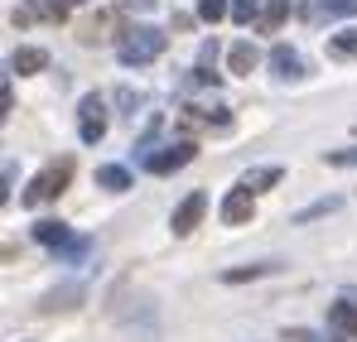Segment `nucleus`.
<instances>
[{
  "instance_id": "27",
  "label": "nucleus",
  "mask_w": 357,
  "mask_h": 342,
  "mask_svg": "<svg viewBox=\"0 0 357 342\" xmlns=\"http://www.w3.org/2000/svg\"><path fill=\"white\" fill-rule=\"evenodd\" d=\"M63 5H82V0H63Z\"/></svg>"
},
{
  "instance_id": "3",
  "label": "nucleus",
  "mask_w": 357,
  "mask_h": 342,
  "mask_svg": "<svg viewBox=\"0 0 357 342\" xmlns=\"http://www.w3.org/2000/svg\"><path fill=\"white\" fill-rule=\"evenodd\" d=\"M77 135H82V145H97V140L107 135V102H102L97 92H87V97L77 102Z\"/></svg>"
},
{
  "instance_id": "11",
  "label": "nucleus",
  "mask_w": 357,
  "mask_h": 342,
  "mask_svg": "<svg viewBox=\"0 0 357 342\" xmlns=\"http://www.w3.org/2000/svg\"><path fill=\"white\" fill-rule=\"evenodd\" d=\"M328 328H338L343 338L357 342V304H328Z\"/></svg>"
},
{
  "instance_id": "14",
  "label": "nucleus",
  "mask_w": 357,
  "mask_h": 342,
  "mask_svg": "<svg viewBox=\"0 0 357 342\" xmlns=\"http://www.w3.org/2000/svg\"><path fill=\"white\" fill-rule=\"evenodd\" d=\"M44 68H49L44 49H15L10 54V72H44Z\"/></svg>"
},
{
  "instance_id": "4",
  "label": "nucleus",
  "mask_w": 357,
  "mask_h": 342,
  "mask_svg": "<svg viewBox=\"0 0 357 342\" xmlns=\"http://www.w3.org/2000/svg\"><path fill=\"white\" fill-rule=\"evenodd\" d=\"M63 15H68V5H63V0H24V5H20V10L10 15V24H15V29L44 24V20H49V24H59Z\"/></svg>"
},
{
  "instance_id": "8",
  "label": "nucleus",
  "mask_w": 357,
  "mask_h": 342,
  "mask_svg": "<svg viewBox=\"0 0 357 342\" xmlns=\"http://www.w3.org/2000/svg\"><path fill=\"white\" fill-rule=\"evenodd\" d=\"M271 68H275V77H285V82L304 77V58H299L290 44H275V49H271Z\"/></svg>"
},
{
  "instance_id": "28",
  "label": "nucleus",
  "mask_w": 357,
  "mask_h": 342,
  "mask_svg": "<svg viewBox=\"0 0 357 342\" xmlns=\"http://www.w3.org/2000/svg\"><path fill=\"white\" fill-rule=\"evenodd\" d=\"M353 130H357V125H353Z\"/></svg>"
},
{
  "instance_id": "13",
  "label": "nucleus",
  "mask_w": 357,
  "mask_h": 342,
  "mask_svg": "<svg viewBox=\"0 0 357 342\" xmlns=\"http://www.w3.org/2000/svg\"><path fill=\"white\" fill-rule=\"evenodd\" d=\"M112 24H116V15H92V20H82L77 39H82V44H107V39H112V34H107Z\"/></svg>"
},
{
  "instance_id": "24",
  "label": "nucleus",
  "mask_w": 357,
  "mask_h": 342,
  "mask_svg": "<svg viewBox=\"0 0 357 342\" xmlns=\"http://www.w3.org/2000/svg\"><path fill=\"white\" fill-rule=\"evenodd\" d=\"M324 15H357V0H319Z\"/></svg>"
},
{
  "instance_id": "25",
  "label": "nucleus",
  "mask_w": 357,
  "mask_h": 342,
  "mask_svg": "<svg viewBox=\"0 0 357 342\" xmlns=\"http://www.w3.org/2000/svg\"><path fill=\"white\" fill-rule=\"evenodd\" d=\"M285 342H324V338L309 333V328H285Z\"/></svg>"
},
{
  "instance_id": "17",
  "label": "nucleus",
  "mask_w": 357,
  "mask_h": 342,
  "mask_svg": "<svg viewBox=\"0 0 357 342\" xmlns=\"http://www.w3.org/2000/svg\"><path fill=\"white\" fill-rule=\"evenodd\" d=\"M285 15H290V0H271V5H266V15H261V29H266V34H275V29L285 24Z\"/></svg>"
},
{
  "instance_id": "10",
  "label": "nucleus",
  "mask_w": 357,
  "mask_h": 342,
  "mask_svg": "<svg viewBox=\"0 0 357 342\" xmlns=\"http://www.w3.org/2000/svg\"><path fill=\"white\" fill-rule=\"evenodd\" d=\"M280 261H256V265H232L222 270V285H241V280H261V275H275Z\"/></svg>"
},
{
  "instance_id": "19",
  "label": "nucleus",
  "mask_w": 357,
  "mask_h": 342,
  "mask_svg": "<svg viewBox=\"0 0 357 342\" xmlns=\"http://www.w3.org/2000/svg\"><path fill=\"white\" fill-rule=\"evenodd\" d=\"M328 54H333V58H357V29L333 34V39H328Z\"/></svg>"
},
{
  "instance_id": "16",
  "label": "nucleus",
  "mask_w": 357,
  "mask_h": 342,
  "mask_svg": "<svg viewBox=\"0 0 357 342\" xmlns=\"http://www.w3.org/2000/svg\"><path fill=\"white\" fill-rule=\"evenodd\" d=\"M34 241H44V246H68V227L63 222H34Z\"/></svg>"
},
{
  "instance_id": "22",
  "label": "nucleus",
  "mask_w": 357,
  "mask_h": 342,
  "mask_svg": "<svg viewBox=\"0 0 357 342\" xmlns=\"http://www.w3.org/2000/svg\"><path fill=\"white\" fill-rule=\"evenodd\" d=\"M232 20L237 24H256L261 20V0H232Z\"/></svg>"
},
{
  "instance_id": "12",
  "label": "nucleus",
  "mask_w": 357,
  "mask_h": 342,
  "mask_svg": "<svg viewBox=\"0 0 357 342\" xmlns=\"http://www.w3.org/2000/svg\"><path fill=\"white\" fill-rule=\"evenodd\" d=\"M256 63H261V54H256V44H251V39H241V44H232V54H227V68H232L237 77H246V72H251Z\"/></svg>"
},
{
  "instance_id": "9",
  "label": "nucleus",
  "mask_w": 357,
  "mask_h": 342,
  "mask_svg": "<svg viewBox=\"0 0 357 342\" xmlns=\"http://www.w3.org/2000/svg\"><path fill=\"white\" fill-rule=\"evenodd\" d=\"M280 178H285L280 164H261V169H246V173H241V188H246V193H266V188H275Z\"/></svg>"
},
{
  "instance_id": "21",
  "label": "nucleus",
  "mask_w": 357,
  "mask_h": 342,
  "mask_svg": "<svg viewBox=\"0 0 357 342\" xmlns=\"http://www.w3.org/2000/svg\"><path fill=\"white\" fill-rule=\"evenodd\" d=\"M222 15H232V0H198V20H208V24H218Z\"/></svg>"
},
{
  "instance_id": "1",
  "label": "nucleus",
  "mask_w": 357,
  "mask_h": 342,
  "mask_svg": "<svg viewBox=\"0 0 357 342\" xmlns=\"http://www.w3.org/2000/svg\"><path fill=\"white\" fill-rule=\"evenodd\" d=\"M165 29H155V24H135V29H126V39H121V63L126 68H145V63H155V58L165 54Z\"/></svg>"
},
{
  "instance_id": "6",
  "label": "nucleus",
  "mask_w": 357,
  "mask_h": 342,
  "mask_svg": "<svg viewBox=\"0 0 357 342\" xmlns=\"http://www.w3.org/2000/svg\"><path fill=\"white\" fill-rule=\"evenodd\" d=\"M203 212H208V193H188V198L174 208V217H169L174 236H188V231L198 227V217H203Z\"/></svg>"
},
{
  "instance_id": "7",
  "label": "nucleus",
  "mask_w": 357,
  "mask_h": 342,
  "mask_svg": "<svg viewBox=\"0 0 357 342\" xmlns=\"http://www.w3.org/2000/svg\"><path fill=\"white\" fill-rule=\"evenodd\" d=\"M251 212H256V203H251V193H246V188H232V193L222 198V222H227V227L251 222Z\"/></svg>"
},
{
  "instance_id": "26",
  "label": "nucleus",
  "mask_w": 357,
  "mask_h": 342,
  "mask_svg": "<svg viewBox=\"0 0 357 342\" xmlns=\"http://www.w3.org/2000/svg\"><path fill=\"white\" fill-rule=\"evenodd\" d=\"M116 102H121V107H126V111H130V116H135V107H140V97H135L130 87H121V92H116Z\"/></svg>"
},
{
  "instance_id": "18",
  "label": "nucleus",
  "mask_w": 357,
  "mask_h": 342,
  "mask_svg": "<svg viewBox=\"0 0 357 342\" xmlns=\"http://www.w3.org/2000/svg\"><path fill=\"white\" fill-rule=\"evenodd\" d=\"M73 299H82V285H63V289H54V294L44 299V313H54V309H73Z\"/></svg>"
},
{
  "instance_id": "20",
  "label": "nucleus",
  "mask_w": 357,
  "mask_h": 342,
  "mask_svg": "<svg viewBox=\"0 0 357 342\" xmlns=\"http://www.w3.org/2000/svg\"><path fill=\"white\" fill-rule=\"evenodd\" d=\"M328 212H338V198H319V203H309L304 212H295V222L304 227V222H314V217H328Z\"/></svg>"
},
{
  "instance_id": "15",
  "label": "nucleus",
  "mask_w": 357,
  "mask_h": 342,
  "mask_svg": "<svg viewBox=\"0 0 357 342\" xmlns=\"http://www.w3.org/2000/svg\"><path fill=\"white\" fill-rule=\"evenodd\" d=\"M97 188H112V193L130 188V169H121V164H102V169H97Z\"/></svg>"
},
{
  "instance_id": "2",
  "label": "nucleus",
  "mask_w": 357,
  "mask_h": 342,
  "mask_svg": "<svg viewBox=\"0 0 357 342\" xmlns=\"http://www.w3.org/2000/svg\"><path fill=\"white\" fill-rule=\"evenodd\" d=\"M68 178H73V160H54V164H44V173H34V183L24 188V208H44V203H54L63 188H68Z\"/></svg>"
},
{
  "instance_id": "5",
  "label": "nucleus",
  "mask_w": 357,
  "mask_h": 342,
  "mask_svg": "<svg viewBox=\"0 0 357 342\" xmlns=\"http://www.w3.org/2000/svg\"><path fill=\"white\" fill-rule=\"evenodd\" d=\"M188 160H193V145L178 140V145H165V150L145 155V169H150V173H174V169H183Z\"/></svg>"
},
{
  "instance_id": "23",
  "label": "nucleus",
  "mask_w": 357,
  "mask_h": 342,
  "mask_svg": "<svg viewBox=\"0 0 357 342\" xmlns=\"http://www.w3.org/2000/svg\"><path fill=\"white\" fill-rule=\"evenodd\" d=\"M324 160H328L333 169H357V150H328Z\"/></svg>"
}]
</instances>
